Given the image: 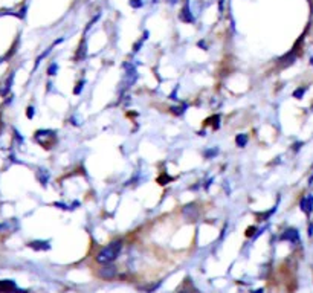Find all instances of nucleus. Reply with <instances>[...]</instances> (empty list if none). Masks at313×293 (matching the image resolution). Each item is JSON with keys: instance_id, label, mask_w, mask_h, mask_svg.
<instances>
[{"instance_id": "obj_8", "label": "nucleus", "mask_w": 313, "mask_h": 293, "mask_svg": "<svg viewBox=\"0 0 313 293\" xmlns=\"http://www.w3.org/2000/svg\"><path fill=\"white\" fill-rule=\"evenodd\" d=\"M283 240H289V242H298V231L297 229H287L284 234H283Z\"/></svg>"}, {"instance_id": "obj_4", "label": "nucleus", "mask_w": 313, "mask_h": 293, "mask_svg": "<svg viewBox=\"0 0 313 293\" xmlns=\"http://www.w3.org/2000/svg\"><path fill=\"white\" fill-rule=\"evenodd\" d=\"M116 275V267L112 266L110 263H107L106 266H104L101 270H99V277L104 278V280H112L113 277Z\"/></svg>"}, {"instance_id": "obj_20", "label": "nucleus", "mask_w": 313, "mask_h": 293, "mask_svg": "<svg viewBox=\"0 0 313 293\" xmlns=\"http://www.w3.org/2000/svg\"><path fill=\"white\" fill-rule=\"evenodd\" d=\"M168 2H170V3H173V5H175V3L178 2V0H168Z\"/></svg>"}, {"instance_id": "obj_18", "label": "nucleus", "mask_w": 313, "mask_h": 293, "mask_svg": "<svg viewBox=\"0 0 313 293\" xmlns=\"http://www.w3.org/2000/svg\"><path fill=\"white\" fill-rule=\"evenodd\" d=\"M54 206H57V208H60V209H69V206L64 205V203H61V201H60V203L57 201V203H54Z\"/></svg>"}, {"instance_id": "obj_15", "label": "nucleus", "mask_w": 313, "mask_h": 293, "mask_svg": "<svg viewBox=\"0 0 313 293\" xmlns=\"http://www.w3.org/2000/svg\"><path fill=\"white\" fill-rule=\"evenodd\" d=\"M84 84H86V80H81V81H78L77 87L74 89V94H75V95H80V94H81V90L84 89Z\"/></svg>"}, {"instance_id": "obj_3", "label": "nucleus", "mask_w": 313, "mask_h": 293, "mask_svg": "<svg viewBox=\"0 0 313 293\" xmlns=\"http://www.w3.org/2000/svg\"><path fill=\"white\" fill-rule=\"evenodd\" d=\"M19 292L12 280H0V293H15Z\"/></svg>"}, {"instance_id": "obj_14", "label": "nucleus", "mask_w": 313, "mask_h": 293, "mask_svg": "<svg viewBox=\"0 0 313 293\" xmlns=\"http://www.w3.org/2000/svg\"><path fill=\"white\" fill-rule=\"evenodd\" d=\"M216 154H219V148H211V150H206L203 156H205L206 159H211V157H214Z\"/></svg>"}, {"instance_id": "obj_12", "label": "nucleus", "mask_w": 313, "mask_h": 293, "mask_svg": "<svg viewBox=\"0 0 313 293\" xmlns=\"http://www.w3.org/2000/svg\"><path fill=\"white\" fill-rule=\"evenodd\" d=\"M57 72H58V64H57V63H52V64L47 67V75H49V77H54Z\"/></svg>"}, {"instance_id": "obj_5", "label": "nucleus", "mask_w": 313, "mask_h": 293, "mask_svg": "<svg viewBox=\"0 0 313 293\" xmlns=\"http://www.w3.org/2000/svg\"><path fill=\"white\" fill-rule=\"evenodd\" d=\"M29 247H32L34 250H49L50 249V243L45 242V240H36V242H31L28 243Z\"/></svg>"}, {"instance_id": "obj_9", "label": "nucleus", "mask_w": 313, "mask_h": 293, "mask_svg": "<svg viewBox=\"0 0 313 293\" xmlns=\"http://www.w3.org/2000/svg\"><path fill=\"white\" fill-rule=\"evenodd\" d=\"M12 81H14V72H11V75L8 77V80H6V83H5V87L0 90V95L2 97H5L8 92L11 90V87H12Z\"/></svg>"}, {"instance_id": "obj_13", "label": "nucleus", "mask_w": 313, "mask_h": 293, "mask_svg": "<svg viewBox=\"0 0 313 293\" xmlns=\"http://www.w3.org/2000/svg\"><path fill=\"white\" fill-rule=\"evenodd\" d=\"M306 90H307L306 87H300V89H297V90L293 92V97L297 98V99H301V98L304 97V94H306Z\"/></svg>"}, {"instance_id": "obj_10", "label": "nucleus", "mask_w": 313, "mask_h": 293, "mask_svg": "<svg viewBox=\"0 0 313 293\" xmlns=\"http://www.w3.org/2000/svg\"><path fill=\"white\" fill-rule=\"evenodd\" d=\"M248 142H249L248 135H243V133H241V135H237V136H235V145L240 146V148H243V146H246Z\"/></svg>"}, {"instance_id": "obj_16", "label": "nucleus", "mask_w": 313, "mask_h": 293, "mask_svg": "<svg viewBox=\"0 0 313 293\" xmlns=\"http://www.w3.org/2000/svg\"><path fill=\"white\" fill-rule=\"evenodd\" d=\"M26 116H28V119H32L34 116H36V107H34V105H29V107L26 108Z\"/></svg>"}, {"instance_id": "obj_6", "label": "nucleus", "mask_w": 313, "mask_h": 293, "mask_svg": "<svg viewBox=\"0 0 313 293\" xmlns=\"http://www.w3.org/2000/svg\"><path fill=\"white\" fill-rule=\"evenodd\" d=\"M301 209L307 214H310L313 211V195H307L301 200V203H300Z\"/></svg>"}, {"instance_id": "obj_19", "label": "nucleus", "mask_w": 313, "mask_h": 293, "mask_svg": "<svg viewBox=\"0 0 313 293\" xmlns=\"http://www.w3.org/2000/svg\"><path fill=\"white\" fill-rule=\"evenodd\" d=\"M211 183H213V179H210V180H208V182L205 183V190L210 188V187H211Z\"/></svg>"}, {"instance_id": "obj_7", "label": "nucleus", "mask_w": 313, "mask_h": 293, "mask_svg": "<svg viewBox=\"0 0 313 293\" xmlns=\"http://www.w3.org/2000/svg\"><path fill=\"white\" fill-rule=\"evenodd\" d=\"M37 179H39V182H40V185H42V187H47V182H49V171L40 168V170L37 171Z\"/></svg>"}, {"instance_id": "obj_21", "label": "nucleus", "mask_w": 313, "mask_h": 293, "mask_svg": "<svg viewBox=\"0 0 313 293\" xmlns=\"http://www.w3.org/2000/svg\"><path fill=\"white\" fill-rule=\"evenodd\" d=\"M252 293H263V290L260 289V290H255V292H252Z\"/></svg>"}, {"instance_id": "obj_11", "label": "nucleus", "mask_w": 313, "mask_h": 293, "mask_svg": "<svg viewBox=\"0 0 313 293\" xmlns=\"http://www.w3.org/2000/svg\"><path fill=\"white\" fill-rule=\"evenodd\" d=\"M86 55H88V49H86V42H84V43L80 45V49H78V52H77L75 60H77V61H81V60L86 58Z\"/></svg>"}, {"instance_id": "obj_17", "label": "nucleus", "mask_w": 313, "mask_h": 293, "mask_svg": "<svg viewBox=\"0 0 313 293\" xmlns=\"http://www.w3.org/2000/svg\"><path fill=\"white\" fill-rule=\"evenodd\" d=\"M129 5H130L132 8H141V6L144 5V2H142V0H130Z\"/></svg>"}, {"instance_id": "obj_2", "label": "nucleus", "mask_w": 313, "mask_h": 293, "mask_svg": "<svg viewBox=\"0 0 313 293\" xmlns=\"http://www.w3.org/2000/svg\"><path fill=\"white\" fill-rule=\"evenodd\" d=\"M179 18H180L183 23H194V15H193V12H191V9H189V2H188V0L183 3V6L180 9Z\"/></svg>"}, {"instance_id": "obj_1", "label": "nucleus", "mask_w": 313, "mask_h": 293, "mask_svg": "<svg viewBox=\"0 0 313 293\" xmlns=\"http://www.w3.org/2000/svg\"><path fill=\"white\" fill-rule=\"evenodd\" d=\"M121 249H123V242L121 240H116V242H112L110 244H107L106 247H102L98 255H96V261L101 263V264H107V263H112L118 258V255L121 252Z\"/></svg>"}]
</instances>
